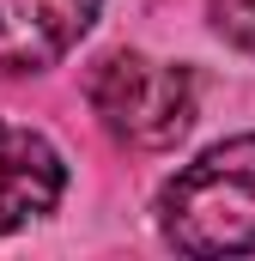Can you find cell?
Here are the masks:
<instances>
[{
    "label": "cell",
    "mask_w": 255,
    "mask_h": 261,
    "mask_svg": "<svg viewBox=\"0 0 255 261\" xmlns=\"http://www.w3.org/2000/svg\"><path fill=\"white\" fill-rule=\"evenodd\" d=\"M158 231L176 255H255V134L207 146L158 195Z\"/></svg>",
    "instance_id": "cell-1"
},
{
    "label": "cell",
    "mask_w": 255,
    "mask_h": 261,
    "mask_svg": "<svg viewBox=\"0 0 255 261\" xmlns=\"http://www.w3.org/2000/svg\"><path fill=\"white\" fill-rule=\"evenodd\" d=\"M85 97H91L97 122L122 146H140V152H170L194 128V73L152 61L140 49H110L91 67Z\"/></svg>",
    "instance_id": "cell-2"
},
{
    "label": "cell",
    "mask_w": 255,
    "mask_h": 261,
    "mask_svg": "<svg viewBox=\"0 0 255 261\" xmlns=\"http://www.w3.org/2000/svg\"><path fill=\"white\" fill-rule=\"evenodd\" d=\"M104 0H0V73H43L79 49Z\"/></svg>",
    "instance_id": "cell-3"
},
{
    "label": "cell",
    "mask_w": 255,
    "mask_h": 261,
    "mask_svg": "<svg viewBox=\"0 0 255 261\" xmlns=\"http://www.w3.org/2000/svg\"><path fill=\"white\" fill-rule=\"evenodd\" d=\"M67 189V164L61 152L43 140L37 128L0 122V237L24 231L37 219L55 213V200Z\"/></svg>",
    "instance_id": "cell-4"
},
{
    "label": "cell",
    "mask_w": 255,
    "mask_h": 261,
    "mask_svg": "<svg viewBox=\"0 0 255 261\" xmlns=\"http://www.w3.org/2000/svg\"><path fill=\"white\" fill-rule=\"evenodd\" d=\"M207 12H213V31L225 43L255 55V0H207Z\"/></svg>",
    "instance_id": "cell-5"
}]
</instances>
